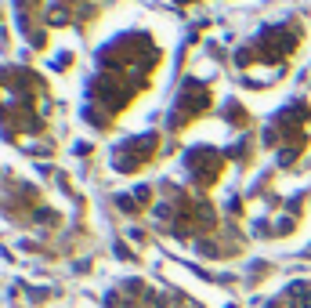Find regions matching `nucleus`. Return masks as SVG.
<instances>
[{"label":"nucleus","instance_id":"nucleus-1","mask_svg":"<svg viewBox=\"0 0 311 308\" xmlns=\"http://www.w3.org/2000/svg\"><path fill=\"white\" fill-rule=\"evenodd\" d=\"M160 62H163L160 44H156L148 33L112 36V40L98 51L94 76L87 84V105H84L87 124L98 127V131H109L134 105V98L148 91Z\"/></svg>","mask_w":311,"mask_h":308},{"label":"nucleus","instance_id":"nucleus-2","mask_svg":"<svg viewBox=\"0 0 311 308\" xmlns=\"http://www.w3.org/2000/svg\"><path fill=\"white\" fill-rule=\"evenodd\" d=\"M300 48H304V26L297 18H286V22L264 26L261 33H253L236 51V65L246 80L268 84V80H279L290 69V62Z\"/></svg>","mask_w":311,"mask_h":308},{"label":"nucleus","instance_id":"nucleus-3","mask_svg":"<svg viewBox=\"0 0 311 308\" xmlns=\"http://www.w3.org/2000/svg\"><path fill=\"white\" fill-rule=\"evenodd\" d=\"M47 124V84L29 69L0 73V127L8 138L40 134Z\"/></svg>","mask_w":311,"mask_h":308},{"label":"nucleus","instance_id":"nucleus-4","mask_svg":"<svg viewBox=\"0 0 311 308\" xmlns=\"http://www.w3.org/2000/svg\"><path fill=\"white\" fill-rule=\"evenodd\" d=\"M264 145L275 152V160L282 167H293L307 145H311V102L307 98H293L286 102L275 116L264 127Z\"/></svg>","mask_w":311,"mask_h":308},{"label":"nucleus","instance_id":"nucleus-5","mask_svg":"<svg viewBox=\"0 0 311 308\" xmlns=\"http://www.w3.org/2000/svg\"><path fill=\"white\" fill-rule=\"evenodd\" d=\"M224 167H228V152H221V149H214L206 141H199V145H192V149L181 152V171H185L188 185L196 192H210L221 181Z\"/></svg>","mask_w":311,"mask_h":308},{"label":"nucleus","instance_id":"nucleus-6","mask_svg":"<svg viewBox=\"0 0 311 308\" xmlns=\"http://www.w3.org/2000/svg\"><path fill=\"white\" fill-rule=\"evenodd\" d=\"M214 109V87L203 84V80H185L181 91L174 94V105H170V120H167V131L177 138L185 127H192L199 116Z\"/></svg>","mask_w":311,"mask_h":308},{"label":"nucleus","instance_id":"nucleus-7","mask_svg":"<svg viewBox=\"0 0 311 308\" xmlns=\"http://www.w3.org/2000/svg\"><path fill=\"white\" fill-rule=\"evenodd\" d=\"M160 149H163V134L160 131L134 134V138H127V141H120V145L112 149V167L120 171V174H138L148 163H156Z\"/></svg>","mask_w":311,"mask_h":308},{"label":"nucleus","instance_id":"nucleus-8","mask_svg":"<svg viewBox=\"0 0 311 308\" xmlns=\"http://www.w3.org/2000/svg\"><path fill=\"white\" fill-rule=\"evenodd\" d=\"M268 308H311V283H293L275 304Z\"/></svg>","mask_w":311,"mask_h":308}]
</instances>
